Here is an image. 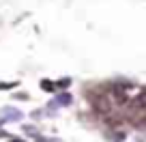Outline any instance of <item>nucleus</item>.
Wrapping results in <instances>:
<instances>
[{
	"instance_id": "7",
	"label": "nucleus",
	"mask_w": 146,
	"mask_h": 142,
	"mask_svg": "<svg viewBox=\"0 0 146 142\" xmlns=\"http://www.w3.org/2000/svg\"><path fill=\"white\" fill-rule=\"evenodd\" d=\"M39 142H60V140H52V138H41L39 136Z\"/></svg>"
},
{
	"instance_id": "8",
	"label": "nucleus",
	"mask_w": 146,
	"mask_h": 142,
	"mask_svg": "<svg viewBox=\"0 0 146 142\" xmlns=\"http://www.w3.org/2000/svg\"><path fill=\"white\" fill-rule=\"evenodd\" d=\"M15 97H17V99H28V95H26V93H17Z\"/></svg>"
},
{
	"instance_id": "1",
	"label": "nucleus",
	"mask_w": 146,
	"mask_h": 142,
	"mask_svg": "<svg viewBox=\"0 0 146 142\" xmlns=\"http://www.w3.org/2000/svg\"><path fill=\"white\" fill-rule=\"evenodd\" d=\"M22 112L17 110V108H2V112H0V125H5V123H9V121H22Z\"/></svg>"
},
{
	"instance_id": "2",
	"label": "nucleus",
	"mask_w": 146,
	"mask_h": 142,
	"mask_svg": "<svg viewBox=\"0 0 146 142\" xmlns=\"http://www.w3.org/2000/svg\"><path fill=\"white\" fill-rule=\"evenodd\" d=\"M73 97L69 95V93H62V95H58L54 101H50V108H47V112H54L56 108H60V105H71Z\"/></svg>"
},
{
	"instance_id": "5",
	"label": "nucleus",
	"mask_w": 146,
	"mask_h": 142,
	"mask_svg": "<svg viewBox=\"0 0 146 142\" xmlns=\"http://www.w3.org/2000/svg\"><path fill=\"white\" fill-rule=\"evenodd\" d=\"M125 138H127V136H125V133H110V138H108V140L110 142H125Z\"/></svg>"
},
{
	"instance_id": "4",
	"label": "nucleus",
	"mask_w": 146,
	"mask_h": 142,
	"mask_svg": "<svg viewBox=\"0 0 146 142\" xmlns=\"http://www.w3.org/2000/svg\"><path fill=\"white\" fill-rule=\"evenodd\" d=\"M41 88H43V91H47V93H54L56 91L54 82H50V80H41Z\"/></svg>"
},
{
	"instance_id": "3",
	"label": "nucleus",
	"mask_w": 146,
	"mask_h": 142,
	"mask_svg": "<svg viewBox=\"0 0 146 142\" xmlns=\"http://www.w3.org/2000/svg\"><path fill=\"white\" fill-rule=\"evenodd\" d=\"M69 84H71V78H62V80H58L54 86H56V88H60V91H67Z\"/></svg>"
},
{
	"instance_id": "9",
	"label": "nucleus",
	"mask_w": 146,
	"mask_h": 142,
	"mask_svg": "<svg viewBox=\"0 0 146 142\" xmlns=\"http://www.w3.org/2000/svg\"><path fill=\"white\" fill-rule=\"evenodd\" d=\"M9 142H24V140H17V138H13V136H11V140Z\"/></svg>"
},
{
	"instance_id": "6",
	"label": "nucleus",
	"mask_w": 146,
	"mask_h": 142,
	"mask_svg": "<svg viewBox=\"0 0 146 142\" xmlns=\"http://www.w3.org/2000/svg\"><path fill=\"white\" fill-rule=\"evenodd\" d=\"M17 86V82H0V91H11V88H15Z\"/></svg>"
}]
</instances>
